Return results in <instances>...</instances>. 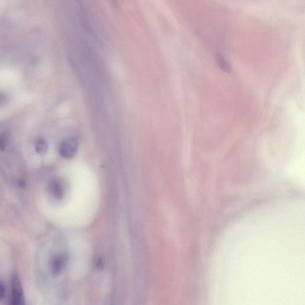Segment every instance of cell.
Here are the masks:
<instances>
[{"label": "cell", "mask_w": 305, "mask_h": 305, "mask_svg": "<svg viewBox=\"0 0 305 305\" xmlns=\"http://www.w3.org/2000/svg\"><path fill=\"white\" fill-rule=\"evenodd\" d=\"M11 305H25L22 284L17 275H14L11 281Z\"/></svg>", "instance_id": "cell-1"}, {"label": "cell", "mask_w": 305, "mask_h": 305, "mask_svg": "<svg viewBox=\"0 0 305 305\" xmlns=\"http://www.w3.org/2000/svg\"><path fill=\"white\" fill-rule=\"evenodd\" d=\"M78 147V141L75 138H67L61 144L59 153L65 159H72L76 155Z\"/></svg>", "instance_id": "cell-2"}, {"label": "cell", "mask_w": 305, "mask_h": 305, "mask_svg": "<svg viewBox=\"0 0 305 305\" xmlns=\"http://www.w3.org/2000/svg\"><path fill=\"white\" fill-rule=\"evenodd\" d=\"M48 192L51 196L58 200L63 199L65 195V187L61 180L58 179L50 181L48 185Z\"/></svg>", "instance_id": "cell-3"}, {"label": "cell", "mask_w": 305, "mask_h": 305, "mask_svg": "<svg viewBox=\"0 0 305 305\" xmlns=\"http://www.w3.org/2000/svg\"><path fill=\"white\" fill-rule=\"evenodd\" d=\"M67 263V257L64 255H58L53 257L51 262L52 273L58 275L63 270Z\"/></svg>", "instance_id": "cell-4"}, {"label": "cell", "mask_w": 305, "mask_h": 305, "mask_svg": "<svg viewBox=\"0 0 305 305\" xmlns=\"http://www.w3.org/2000/svg\"><path fill=\"white\" fill-rule=\"evenodd\" d=\"M216 61L219 66L224 72L232 73V67L227 61V59L220 54L216 55Z\"/></svg>", "instance_id": "cell-5"}, {"label": "cell", "mask_w": 305, "mask_h": 305, "mask_svg": "<svg viewBox=\"0 0 305 305\" xmlns=\"http://www.w3.org/2000/svg\"><path fill=\"white\" fill-rule=\"evenodd\" d=\"M35 150L39 155H43L46 154L48 150V144L47 141L43 138L39 139L35 145Z\"/></svg>", "instance_id": "cell-6"}, {"label": "cell", "mask_w": 305, "mask_h": 305, "mask_svg": "<svg viewBox=\"0 0 305 305\" xmlns=\"http://www.w3.org/2000/svg\"><path fill=\"white\" fill-rule=\"evenodd\" d=\"M5 295V287L1 282H0V301L3 299Z\"/></svg>", "instance_id": "cell-7"}, {"label": "cell", "mask_w": 305, "mask_h": 305, "mask_svg": "<svg viewBox=\"0 0 305 305\" xmlns=\"http://www.w3.org/2000/svg\"><path fill=\"white\" fill-rule=\"evenodd\" d=\"M103 260L102 259H97L96 261V265L97 268H102L103 266Z\"/></svg>", "instance_id": "cell-8"}]
</instances>
